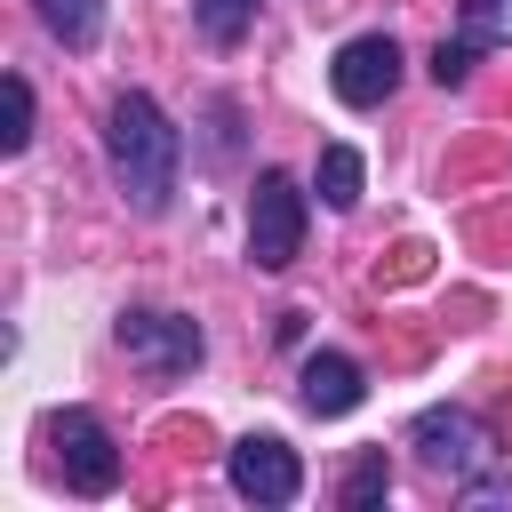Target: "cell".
<instances>
[{
  "instance_id": "15",
  "label": "cell",
  "mask_w": 512,
  "mask_h": 512,
  "mask_svg": "<svg viewBox=\"0 0 512 512\" xmlns=\"http://www.w3.org/2000/svg\"><path fill=\"white\" fill-rule=\"evenodd\" d=\"M472 56H480V48H472L464 32L440 40V48H432V80H440V88H464V80H472Z\"/></svg>"
},
{
  "instance_id": "13",
  "label": "cell",
  "mask_w": 512,
  "mask_h": 512,
  "mask_svg": "<svg viewBox=\"0 0 512 512\" xmlns=\"http://www.w3.org/2000/svg\"><path fill=\"white\" fill-rule=\"evenodd\" d=\"M456 32L472 48H512V0H464L456 8Z\"/></svg>"
},
{
  "instance_id": "10",
  "label": "cell",
  "mask_w": 512,
  "mask_h": 512,
  "mask_svg": "<svg viewBox=\"0 0 512 512\" xmlns=\"http://www.w3.org/2000/svg\"><path fill=\"white\" fill-rule=\"evenodd\" d=\"M384 496H392V456H384V448H360V456L344 464V488H336V504H344V512H376Z\"/></svg>"
},
{
  "instance_id": "4",
  "label": "cell",
  "mask_w": 512,
  "mask_h": 512,
  "mask_svg": "<svg viewBox=\"0 0 512 512\" xmlns=\"http://www.w3.org/2000/svg\"><path fill=\"white\" fill-rule=\"evenodd\" d=\"M48 440H56V464H64L72 496H112L120 488V448H112V432H104L96 408H56Z\"/></svg>"
},
{
  "instance_id": "7",
  "label": "cell",
  "mask_w": 512,
  "mask_h": 512,
  "mask_svg": "<svg viewBox=\"0 0 512 512\" xmlns=\"http://www.w3.org/2000/svg\"><path fill=\"white\" fill-rule=\"evenodd\" d=\"M328 88H336V104L376 112V104L400 88V40H392V32H360V40H344L336 64H328Z\"/></svg>"
},
{
  "instance_id": "11",
  "label": "cell",
  "mask_w": 512,
  "mask_h": 512,
  "mask_svg": "<svg viewBox=\"0 0 512 512\" xmlns=\"http://www.w3.org/2000/svg\"><path fill=\"white\" fill-rule=\"evenodd\" d=\"M32 8L64 48H96V32H104V0H32Z\"/></svg>"
},
{
  "instance_id": "8",
  "label": "cell",
  "mask_w": 512,
  "mask_h": 512,
  "mask_svg": "<svg viewBox=\"0 0 512 512\" xmlns=\"http://www.w3.org/2000/svg\"><path fill=\"white\" fill-rule=\"evenodd\" d=\"M360 392H368V376H360L352 352H312V360L296 368V400H304L312 416H352Z\"/></svg>"
},
{
  "instance_id": "1",
  "label": "cell",
  "mask_w": 512,
  "mask_h": 512,
  "mask_svg": "<svg viewBox=\"0 0 512 512\" xmlns=\"http://www.w3.org/2000/svg\"><path fill=\"white\" fill-rule=\"evenodd\" d=\"M104 152H112V184L128 192L136 216H160L168 192H176V168H184V136L176 120L144 96V88H120L112 112H104Z\"/></svg>"
},
{
  "instance_id": "3",
  "label": "cell",
  "mask_w": 512,
  "mask_h": 512,
  "mask_svg": "<svg viewBox=\"0 0 512 512\" xmlns=\"http://www.w3.org/2000/svg\"><path fill=\"white\" fill-rule=\"evenodd\" d=\"M408 448H416V464H424L432 480H448V488H464L472 472L496 464V440H488V424H480L472 408H424V416L408 424Z\"/></svg>"
},
{
  "instance_id": "16",
  "label": "cell",
  "mask_w": 512,
  "mask_h": 512,
  "mask_svg": "<svg viewBox=\"0 0 512 512\" xmlns=\"http://www.w3.org/2000/svg\"><path fill=\"white\" fill-rule=\"evenodd\" d=\"M456 496H464L472 512H512V472H472Z\"/></svg>"
},
{
  "instance_id": "2",
  "label": "cell",
  "mask_w": 512,
  "mask_h": 512,
  "mask_svg": "<svg viewBox=\"0 0 512 512\" xmlns=\"http://www.w3.org/2000/svg\"><path fill=\"white\" fill-rule=\"evenodd\" d=\"M304 216H312L304 184L288 168H264L256 192H248V264L256 272H288L304 256Z\"/></svg>"
},
{
  "instance_id": "6",
  "label": "cell",
  "mask_w": 512,
  "mask_h": 512,
  "mask_svg": "<svg viewBox=\"0 0 512 512\" xmlns=\"http://www.w3.org/2000/svg\"><path fill=\"white\" fill-rule=\"evenodd\" d=\"M120 352L144 376H192L200 368V320L192 312H120Z\"/></svg>"
},
{
  "instance_id": "12",
  "label": "cell",
  "mask_w": 512,
  "mask_h": 512,
  "mask_svg": "<svg viewBox=\"0 0 512 512\" xmlns=\"http://www.w3.org/2000/svg\"><path fill=\"white\" fill-rule=\"evenodd\" d=\"M192 24H200V40H208V48H240V40H248V24H256V0H200V8H192Z\"/></svg>"
},
{
  "instance_id": "9",
  "label": "cell",
  "mask_w": 512,
  "mask_h": 512,
  "mask_svg": "<svg viewBox=\"0 0 512 512\" xmlns=\"http://www.w3.org/2000/svg\"><path fill=\"white\" fill-rule=\"evenodd\" d=\"M360 184H368V160L352 144H320V168H312L320 208H360Z\"/></svg>"
},
{
  "instance_id": "14",
  "label": "cell",
  "mask_w": 512,
  "mask_h": 512,
  "mask_svg": "<svg viewBox=\"0 0 512 512\" xmlns=\"http://www.w3.org/2000/svg\"><path fill=\"white\" fill-rule=\"evenodd\" d=\"M32 144V80L8 72L0 80V152H24Z\"/></svg>"
},
{
  "instance_id": "5",
  "label": "cell",
  "mask_w": 512,
  "mask_h": 512,
  "mask_svg": "<svg viewBox=\"0 0 512 512\" xmlns=\"http://www.w3.org/2000/svg\"><path fill=\"white\" fill-rule=\"evenodd\" d=\"M224 480H232L240 504H296V496H304V464H296V448H288L280 432L232 440V448H224Z\"/></svg>"
}]
</instances>
